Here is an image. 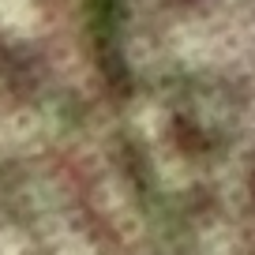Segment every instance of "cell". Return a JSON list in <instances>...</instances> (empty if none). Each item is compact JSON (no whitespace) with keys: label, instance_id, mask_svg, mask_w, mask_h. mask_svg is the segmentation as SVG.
Segmentation results:
<instances>
[{"label":"cell","instance_id":"6da1fadb","mask_svg":"<svg viewBox=\"0 0 255 255\" xmlns=\"http://www.w3.org/2000/svg\"><path fill=\"white\" fill-rule=\"evenodd\" d=\"M128 161L173 255H255V0H98Z\"/></svg>","mask_w":255,"mask_h":255}]
</instances>
